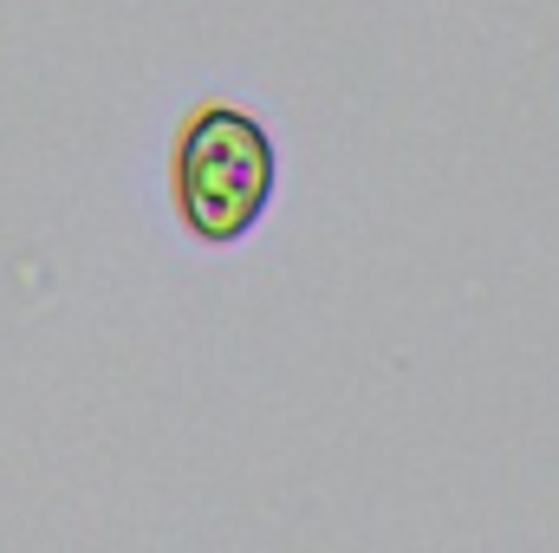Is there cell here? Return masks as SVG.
Returning <instances> with one entry per match:
<instances>
[{
	"label": "cell",
	"instance_id": "obj_1",
	"mask_svg": "<svg viewBox=\"0 0 559 553\" xmlns=\"http://www.w3.org/2000/svg\"><path fill=\"white\" fill-rule=\"evenodd\" d=\"M280 183V156L261 118L241 105H202L176 138V215L195 242L235 248L254 235Z\"/></svg>",
	"mask_w": 559,
	"mask_h": 553
}]
</instances>
